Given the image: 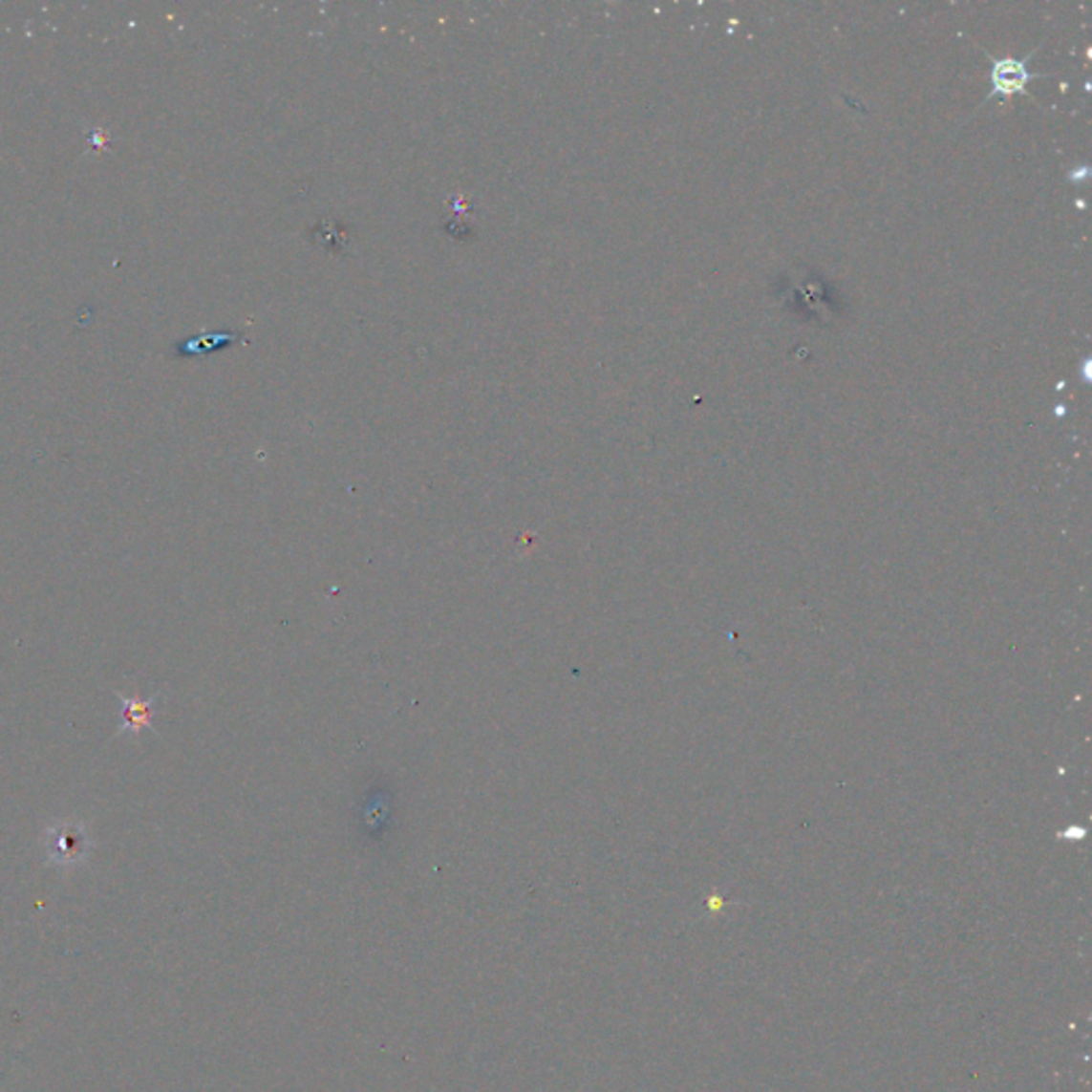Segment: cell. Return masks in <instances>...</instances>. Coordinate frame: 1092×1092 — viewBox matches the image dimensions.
Returning <instances> with one entry per match:
<instances>
[{
    "mask_svg": "<svg viewBox=\"0 0 1092 1092\" xmlns=\"http://www.w3.org/2000/svg\"><path fill=\"white\" fill-rule=\"evenodd\" d=\"M45 847H48V851H50V860L71 865V862H77V860L84 858L86 851L90 849L88 830L84 828V824H79V822H71V820L56 822L48 830V841H45Z\"/></svg>",
    "mask_w": 1092,
    "mask_h": 1092,
    "instance_id": "cell-1",
    "label": "cell"
},
{
    "mask_svg": "<svg viewBox=\"0 0 1092 1092\" xmlns=\"http://www.w3.org/2000/svg\"><path fill=\"white\" fill-rule=\"evenodd\" d=\"M114 696L120 700L122 713L120 721H118V730L114 737H122V734H139L141 730L154 732V717L161 711L162 694L156 692L150 698H139V696H124L120 692H114Z\"/></svg>",
    "mask_w": 1092,
    "mask_h": 1092,
    "instance_id": "cell-2",
    "label": "cell"
},
{
    "mask_svg": "<svg viewBox=\"0 0 1092 1092\" xmlns=\"http://www.w3.org/2000/svg\"><path fill=\"white\" fill-rule=\"evenodd\" d=\"M1029 58L1026 60H1014V58L996 60L993 71H990L993 90H990L988 98L990 96H1012V95H1016V92H1026L1024 86L1029 84L1031 79L1039 77L1037 73H1031L1029 69H1026V62H1029Z\"/></svg>",
    "mask_w": 1092,
    "mask_h": 1092,
    "instance_id": "cell-3",
    "label": "cell"
},
{
    "mask_svg": "<svg viewBox=\"0 0 1092 1092\" xmlns=\"http://www.w3.org/2000/svg\"><path fill=\"white\" fill-rule=\"evenodd\" d=\"M246 335L244 333H209V335H201V337H192L186 339V342L178 344V354L182 356H188V354H203V353H212V351H220V348H226L235 342H244Z\"/></svg>",
    "mask_w": 1092,
    "mask_h": 1092,
    "instance_id": "cell-4",
    "label": "cell"
},
{
    "mask_svg": "<svg viewBox=\"0 0 1092 1092\" xmlns=\"http://www.w3.org/2000/svg\"><path fill=\"white\" fill-rule=\"evenodd\" d=\"M311 237H314L316 244L325 246L332 252H342L348 244L344 226L337 220H320V223L311 226Z\"/></svg>",
    "mask_w": 1092,
    "mask_h": 1092,
    "instance_id": "cell-5",
    "label": "cell"
}]
</instances>
